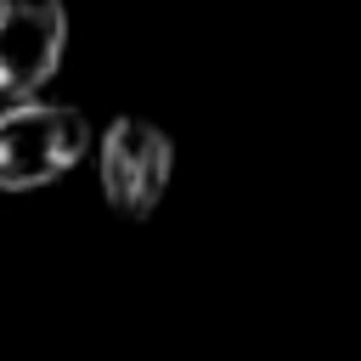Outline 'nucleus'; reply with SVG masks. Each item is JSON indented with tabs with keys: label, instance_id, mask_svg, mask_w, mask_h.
Listing matches in <instances>:
<instances>
[{
	"label": "nucleus",
	"instance_id": "nucleus-1",
	"mask_svg": "<svg viewBox=\"0 0 361 361\" xmlns=\"http://www.w3.org/2000/svg\"><path fill=\"white\" fill-rule=\"evenodd\" d=\"M90 152V124L62 102H11L0 113V192H39Z\"/></svg>",
	"mask_w": 361,
	"mask_h": 361
},
{
	"label": "nucleus",
	"instance_id": "nucleus-2",
	"mask_svg": "<svg viewBox=\"0 0 361 361\" xmlns=\"http://www.w3.org/2000/svg\"><path fill=\"white\" fill-rule=\"evenodd\" d=\"M169 175H175V141L152 124V118H113L96 141V180H102V197L113 214L124 220H147L164 192H169Z\"/></svg>",
	"mask_w": 361,
	"mask_h": 361
},
{
	"label": "nucleus",
	"instance_id": "nucleus-3",
	"mask_svg": "<svg viewBox=\"0 0 361 361\" xmlns=\"http://www.w3.org/2000/svg\"><path fill=\"white\" fill-rule=\"evenodd\" d=\"M68 45V6L62 0H0V96L34 102L51 85Z\"/></svg>",
	"mask_w": 361,
	"mask_h": 361
}]
</instances>
